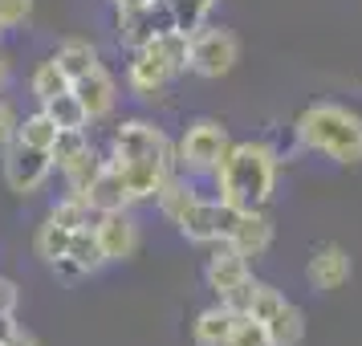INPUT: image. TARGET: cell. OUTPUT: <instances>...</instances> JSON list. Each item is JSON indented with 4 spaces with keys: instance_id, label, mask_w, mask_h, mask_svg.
I'll return each instance as SVG.
<instances>
[{
    "instance_id": "cell-14",
    "label": "cell",
    "mask_w": 362,
    "mask_h": 346,
    "mask_svg": "<svg viewBox=\"0 0 362 346\" xmlns=\"http://www.w3.org/2000/svg\"><path fill=\"white\" fill-rule=\"evenodd\" d=\"M350 273H354V261H350V253H346L342 245H334V241L317 245L310 253V261H305V281H310V289H317V294L342 289L346 281H350Z\"/></svg>"
},
{
    "instance_id": "cell-9",
    "label": "cell",
    "mask_w": 362,
    "mask_h": 346,
    "mask_svg": "<svg viewBox=\"0 0 362 346\" xmlns=\"http://www.w3.org/2000/svg\"><path fill=\"white\" fill-rule=\"evenodd\" d=\"M115 25H118V41L127 50H139V45L155 41L159 33L175 29V13H171V0H151L143 8H118Z\"/></svg>"
},
{
    "instance_id": "cell-21",
    "label": "cell",
    "mask_w": 362,
    "mask_h": 346,
    "mask_svg": "<svg viewBox=\"0 0 362 346\" xmlns=\"http://www.w3.org/2000/svg\"><path fill=\"white\" fill-rule=\"evenodd\" d=\"M57 131H62V127L53 122V115L45 110V106H41V110H33V115H25L17 122V139H21V143H29V147H45V151L53 147Z\"/></svg>"
},
{
    "instance_id": "cell-28",
    "label": "cell",
    "mask_w": 362,
    "mask_h": 346,
    "mask_svg": "<svg viewBox=\"0 0 362 346\" xmlns=\"http://www.w3.org/2000/svg\"><path fill=\"white\" fill-rule=\"evenodd\" d=\"M17 306H21V289H17V281L0 273V318H13V313H17Z\"/></svg>"
},
{
    "instance_id": "cell-19",
    "label": "cell",
    "mask_w": 362,
    "mask_h": 346,
    "mask_svg": "<svg viewBox=\"0 0 362 346\" xmlns=\"http://www.w3.org/2000/svg\"><path fill=\"white\" fill-rule=\"evenodd\" d=\"M57 66L69 74V82H78L82 74H90L94 66H102V57H98V50L90 45V41H82V37H69V41H62L57 45Z\"/></svg>"
},
{
    "instance_id": "cell-15",
    "label": "cell",
    "mask_w": 362,
    "mask_h": 346,
    "mask_svg": "<svg viewBox=\"0 0 362 346\" xmlns=\"http://www.w3.org/2000/svg\"><path fill=\"white\" fill-rule=\"evenodd\" d=\"M74 94L82 98L90 122L110 118L115 115V106H118V82H115V74H110L106 66H94L90 74H82V78L74 82Z\"/></svg>"
},
{
    "instance_id": "cell-11",
    "label": "cell",
    "mask_w": 362,
    "mask_h": 346,
    "mask_svg": "<svg viewBox=\"0 0 362 346\" xmlns=\"http://www.w3.org/2000/svg\"><path fill=\"white\" fill-rule=\"evenodd\" d=\"M102 265H110V261H106V253H102L98 229L86 224V229H78L74 236H69L66 253H62L49 269L57 273V277H66V281H82V277H94Z\"/></svg>"
},
{
    "instance_id": "cell-10",
    "label": "cell",
    "mask_w": 362,
    "mask_h": 346,
    "mask_svg": "<svg viewBox=\"0 0 362 346\" xmlns=\"http://www.w3.org/2000/svg\"><path fill=\"white\" fill-rule=\"evenodd\" d=\"M252 281V257H245L236 245H212V257L204 265V285L216 294V301H228L240 285Z\"/></svg>"
},
{
    "instance_id": "cell-17",
    "label": "cell",
    "mask_w": 362,
    "mask_h": 346,
    "mask_svg": "<svg viewBox=\"0 0 362 346\" xmlns=\"http://www.w3.org/2000/svg\"><path fill=\"white\" fill-rule=\"evenodd\" d=\"M240 313L232 310L228 301H216V306H204L192 322V342L196 346H228L232 326H236Z\"/></svg>"
},
{
    "instance_id": "cell-29",
    "label": "cell",
    "mask_w": 362,
    "mask_h": 346,
    "mask_svg": "<svg viewBox=\"0 0 362 346\" xmlns=\"http://www.w3.org/2000/svg\"><path fill=\"white\" fill-rule=\"evenodd\" d=\"M17 122H21V118L13 115V106L0 98V147H4V143H8V139L17 134Z\"/></svg>"
},
{
    "instance_id": "cell-25",
    "label": "cell",
    "mask_w": 362,
    "mask_h": 346,
    "mask_svg": "<svg viewBox=\"0 0 362 346\" xmlns=\"http://www.w3.org/2000/svg\"><path fill=\"white\" fill-rule=\"evenodd\" d=\"M220 0H171V13H175V29L183 33H196L204 21L212 17V8Z\"/></svg>"
},
{
    "instance_id": "cell-18",
    "label": "cell",
    "mask_w": 362,
    "mask_h": 346,
    "mask_svg": "<svg viewBox=\"0 0 362 346\" xmlns=\"http://www.w3.org/2000/svg\"><path fill=\"white\" fill-rule=\"evenodd\" d=\"M228 245H236L245 257H264L269 248H273V220H269V212H240V220H236V229H232Z\"/></svg>"
},
{
    "instance_id": "cell-23",
    "label": "cell",
    "mask_w": 362,
    "mask_h": 346,
    "mask_svg": "<svg viewBox=\"0 0 362 346\" xmlns=\"http://www.w3.org/2000/svg\"><path fill=\"white\" fill-rule=\"evenodd\" d=\"M86 151H94V143H90L86 131H57V139H53V147H49L53 167H57V171H69Z\"/></svg>"
},
{
    "instance_id": "cell-4",
    "label": "cell",
    "mask_w": 362,
    "mask_h": 346,
    "mask_svg": "<svg viewBox=\"0 0 362 346\" xmlns=\"http://www.w3.org/2000/svg\"><path fill=\"white\" fill-rule=\"evenodd\" d=\"M228 147H232V134L220 118H196V122H187V131L175 143V167L192 180L212 175L220 159L228 155Z\"/></svg>"
},
{
    "instance_id": "cell-24",
    "label": "cell",
    "mask_w": 362,
    "mask_h": 346,
    "mask_svg": "<svg viewBox=\"0 0 362 346\" xmlns=\"http://www.w3.org/2000/svg\"><path fill=\"white\" fill-rule=\"evenodd\" d=\"M106 159H110V155H98V151H86V155H82V159H78L74 167H69V171H62V175H66L69 196H82L86 188H90V183L98 180V171L106 167Z\"/></svg>"
},
{
    "instance_id": "cell-31",
    "label": "cell",
    "mask_w": 362,
    "mask_h": 346,
    "mask_svg": "<svg viewBox=\"0 0 362 346\" xmlns=\"http://www.w3.org/2000/svg\"><path fill=\"white\" fill-rule=\"evenodd\" d=\"M110 4H115V13H118V8H143L151 0H110Z\"/></svg>"
},
{
    "instance_id": "cell-6",
    "label": "cell",
    "mask_w": 362,
    "mask_h": 346,
    "mask_svg": "<svg viewBox=\"0 0 362 346\" xmlns=\"http://www.w3.org/2000/svg\"><path fill=\"white\" fill-rule=\"evenodd\" d=\"M0 171H4V183H8V192L13 196H33L45 188L53 171V155L45 147H29V143H21L17 134L4 143V159H0Z\"/></svg>"
},
{
    "instance_id": "cell-16",
    "label": "cell",
    "mask_w": 362,
    "mask_h": 346,
    "mask_svg": "<svg viewBox=\"0 0 362 346\" xmlns=\"http://www.w3.org/2000/svg\"><path fill=\"white\" fill-rule=\"evenodd\" d=\"M82 200L90 204V212H115V208H131V192H127V183H122V171H118L110 159H106V167L98 171V180L90 183L82 192Z\"/></svg>"
},
{
    "instance_id": "cell-7",
    "label": "cell",
    "mask_w": 362,
    "mask_h": 346,
    "mask_svg": "<svg viewBox=\"0 0 362 346\" xmlns=\"http://www.w3.org/2000/svg\"><path fill=\"white\" fill-rule=\"evenodd\" d=\"M236 62H240V41H236L232 29L204 21L192 33V74L216 82V78H228L236 69Z\"/></svg>"
},
{
    "instance_id": "cell-13",
    "label": "cell",
    "mask_w": 362,
    "mask_h": 346,
    "mask_svg": "<svg viewBox=\"0 0 362 346\" xmlns=\"http://www.w3.org/2000/svg\"><path fill=\"white\" fill-rule=\"evenodd\" d=\"M94 229H98V241H102V253L106 261L118 265V261H131L139 253V220L131 216V208H115V212H98L94 216Z\"/></svg>"
},
{
    "instance_id": "cell-20",
    "label": "cell",
    "mask_w": 362,
    "mask_h": 346,
    "mask_svg": "<svg viewBox=\"0 0 362 346\" xmlns=\"http://www.w3.org/2000/svg\"><path fill=\"white\" fill-rule=\"evenodd\" d=\"M29 90H33V98L45 106L49 98H57V94H66V90H74V82H69V74L62 66H57V57H45L41 66L33 69V78H29Z\"/></svg>"
},
{
    "instance_id": "cell-26",
    "label": "cell",
    "mask_w": 362,
    "mask_h": 346,
    "mask_svg": "<svg viewBox=\"0 0 362 346\" xmlns=\"http://www.w3.org/2000/svg\"><path fill=\"white\" fill-rule=\"evenodd\" d=\"M228 346H273V338H269V330H264L261 318L240 313V318H236V326H232Z\"/></svg>"
},
{
    "instance_id": "cell-3",
    "label": "cell",
    "mask_w": 362,
    "mask_h": 346,
    "mask_svg": "<svg viewBox=\"0 0 362 346\" xmlns=\"http://www.w3.org/2000/svg\"><path fill=\"white\" fill-rule=\"evenodd\" d=\"M110 163H151V167H167V171H180L175 167V143L167 139L155 122L147 118H122L110 134Z\"/></svg>"
},
{
    "instance_id": "cell-30",
    "label": "cell",
    "mask_w": 362,
    "mask_h": 346,
    "mask_svg": "<svg viewBox=\"0 0 362 346\" xmlns=\"http://www.w3.org/2000/svg\"><path fill=\"white\" fill-rule=\"evenodd\" d=\"M0 346H41V342H37V334H33V330H25V326L17 322V326L8 330V338H4Z\"/></svg>"
},
{
    "instance_id": "cell-1",
    "label": "cell",
    "mask_w": 362,
    "mask_h": 346,
    "mask_svg": "<svg viewBox=\"0 0 362 346\" xmlns=\"http://www.w3.org/2000/svg\"><path fill=\"white\" fill-rule=\"evenodd\" d=\"M277 171H281V155L264 139L232 143L228 155L212 171L216 196L236 212H264L269 200H273V188H277Z\"/></svg>"
},
{
    "instance_id": "cell-22",
    "label": "cell",
    "mask_w": 362,
    "mask_h": 346,
    "mask_svg": "<svg viewBox=\"0 0 362 346\" xmlns=\"http://www.w3.org/2000/svg\"><path fill=\"white\" fill-rule=\"evenodd\" d=\"M45 110L53 115V122H57L62 131H86V127H90V115H86L82 98H78L74 90H66V94L49 98V102H45Z\"/></svg>"
},
{
    "instance_id": "cell-2",
    "label": "cell",
    "mask_w": 362,
    "mask_h": 346,
    "mask_svg": "<svg viewBox=\"0 0 362 346\" xmlns=\"http://www.w3.org/2000/svg\"><path fill=\"white\" fill-rule=\"evenodd\" d=\"M293 139L301 151L326 155L334 163H362V115L342 102H310L293 122Z\"/></svg>"
},
{
    "instance_id": "cell-8",
    "label": "cell",
    "mask_w": 362,
    "mask_h": 346,
    "mask_svg": "<svg viewBox=\"0 0 362 346\" xmlns=\"http://www.w3.org/2000/svg\"><path fill=\"white\" fill-rule=\"evenodd\" d=\"M236 220H240V212L236 208H228L220 196H199L187 212H183V220L175 224L180 229V236H187L192 245H224L232 236V229H236Z\"/></svg>"
},
{
    "instance_id": "cell-5",
    "label": "cell",
    "mask_w": 362,
    "mask_h": 346,
    "mask_svg": "<svg viewBox=\"0 0 362 346\" xmlns=\"http://www.w3.org/2000/svg\"><path fill=\"white\" fill-rule=\"evenodd\" d=\"M245 313L261 318L264 330H269V338H273V346H297L305 338V313L297 310L281 289H273L269 281H257V294H252Z\"/></svg>"
},
{
    "instance_id": "cell-32",
    "label": "cell",
    "mask_w": 362,
    "mask_h": 346,
    "mask_svg": "<svg viewBox=\"0 0 362 346\" xmlns=\"http://www.w3.org/2000/svg\"><path fill=\"white\" fill-rule=\"evenodd\" d=\"M0 29H4V25H0Z\"/></svg>"
},
{
    "instance_id": "cell-12",
    "label": "cell",
    "mask_w": 362,
    "mask_h": 346,
    "mask_svg": "<svg viewBox=\"0 0 362 346\" xmlns=\"http://www.w3.org/2000/svg\"><path fill=\"white\" fill-rule=\"evenodd\" d=\"M171 78H180V74L167 66V57L155 50V41L131 50V62H127V86H131V94H139V98H155V94H163L167 90Z\"/></svg>"
},
{
    "instance_id": "cell-27",
    "label": "cell",
    "mask_w": 362,
    "mask_h": 346,
    "mask_svg": "<svg viewBox=\"0 0 362 346\" xmlns=\"http://www.w3.org/2000/svg\"><path fill=\"white\" fill-rule=\"evenodd\" d=\"M33 17V0H0V25L4 29H21Z\"/></svg>"
}]
</instances>
